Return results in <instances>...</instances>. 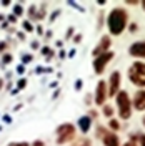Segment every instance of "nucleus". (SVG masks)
Here are the masks:
<instances>
[{"instance_id":"obj_22","label":"nucleus","mask_w":145,"mask_h":146,"mask_svg":"<svg viewBox=\"0 0 145 146\" xmlns=\"http://www.w3.org/2000/svg\"><path fill=\"white\" fill-rule=\"evenodd\" d=\"M34 146H44V143H42V141H35V143H34Z\"/></svg>"},{"instance_id":"obj_15","label":"nucleus","mask_w":145,"mask_h":146,"mask_svg":"<svg viewBox=\"0 0 145 146\" xmlns=\"http://www.w3.org/2000/svg\"><path fill=\"white\" fill-rule=\"evenodd\" d=\"M13 12H15V15H22V13H23V10H22V7H20V5H15Z\"/></svg>"},{"instance_id":"obj_14","label":"nucleus","mask_w":145,"mask_h":146,"mask_svg":"<svg viewBox=\"0 0 145 146\" xmlns=\"http://www.w3.org/2000/svg\"><path fill=\"white\" fill-rule=\"evenodd\" d=\"M110 128H112V129H118V128H120V125H118V121H115V119H112V121H110Z\"/></svg>"},{"instance_id":"obj_3","label":"nucleus","mask_w":145,"mask_h":146,"mask_svg":"<svg viewBox=\"0 0 145 146\" xmlns=\"http://www.w3.org/2000/svg\"><path fill=\"white\" fill-rule=\"evenodd\" d=\"M117 105H118V113L122 118H130V111H132V105H130V98H128L127 91H118L117 95Z\"/></svg>"},{"instance_id":"obj_28","label":"nucleus","mask_w":145,"mask_h":146,"mask_svg":"<svg viewBox=\"0 0 145 146\" xmlns=\"http://www.w3.org/2000/svg\"><path fill=\"white\" fill-rule=\"evenodd\" d=\"M2 18H3V17H2V15H0V22H2Z\"/></svg>"},{"instance_id":"obj_10","label":"nucleus","mask_w":145,"mask_h":146,"mask_svg":"<svg viewBox=\"0 0 145 146\" xmlns=\"http://www.w3.org/2000/svg\"><path fill=\"white\" fill-rule=\"evenodd\" d=\"M134 106L135 110H145V91H138L134 98Z\"/></svg>"},{"instance_id":"obj_18","label":"nucleus","mask_w":145,"mask_h":146,"mask_svg":"<svg viewBox=\"0 0 145 146\" xmlns=\"http://www.w3.org/2000/svg\"><path fill=\"white\" fill-rule=\"evenodd\" d=\"M9 146H28V143H10Z\"/></svg>"},{"instance_id":"obj_27","label":"nucleus","mask_w":145,"mask_h":146,"mask_svg":"<svg viewBox=\"0 0 145 146\" xmlns=\"http://www.w3.org/2000/svg\"><path fill=\"white\" fill-rule=\"evenodd\" d=\"M142 7H144V10H145V2H144V3H142Z\"/></svg>"},{"instance_id":"obj_17","label":"nucleus","mask_w":145,"mask_h":146,"mask_svg":"<svg viewBox=\"0 0 145 146\" xmlns=\"http://www.w3.org/2000/svg\"><path fill=\"white\" fill-rule=\"evenodd\" d=\"M10 60H12V55H5L3 56V63H9Z\"/></svg>"},{"instance_id":"obj_21","label":"nucleus","mask_w":145,"mask_h":146,"mask_svg":"<svg viewBox=\"0 0 145 146\" xmlns=\"http://www.w3.org/2000/svg\"><path fill=\"white\" fill-rule=\"evenodd\" d=\"M23 70H25V68H23V65H20V66L17 68V72H18V73H23Z\"/></svg>"},{"instance_id":"obj_19","label":"nucleus","mask_w":145,"mask_h":146,"mask_svg":"<svg viewBox=\"0 0 145 146\" xmlns=\"http://www.w3.org/2000/svg\"><path fill=\"white\" fill-rule=\"evenodd\" d=\"M25 85H27V82H25V80H23V78H22V80H20V82H18V88H23V86H25Z\"/></svg>"},{"instance_id":"obj_20","label":"nucleus","mask_w":145,"mask_h":146,"mask_svg":"<svg viewBox=\"0 0 145 146\" xmlns=\"http://www.w3.org/2000/svg\"><path fill=\"white\" fill-rule=\"evenodd\" d=\"M42 53H44V55H50V48H47V46H45V48H44V52H42Z\"/></svg>"},{"instance_id":"obj_6","label":"nucleus","mask_w":145,"mask_h":146,"mask_svg":"<svg viewBox=\"0 0 145 146\" xmlns=\"http://www.w3.org/2000/svg\"><path fill=\"white\" fill-rule=\"evenodd\" d=\"M105 98H107V85H105V82H99V85H97L95 103H97V105H103V103H105Z\"/></svg>"},{"instance_id":"obj_30","label":"nucleus","mask_w":145,"mask_h":146,"mask_svg":"<svg viewBox=\"0 0 145 146\" xmlns=\"http://www.w3.org/2000/svg\"><path fill=\"white\" fill-rule=\"evenodd\" d=\"M144 125H145V118H144Z\"/></svg>"},{"instance_id":"obj_24","label":"nucleus","mask_w":145,"mask_h":146,"mask_svg":"<svg viewBox=\"0 0 145 146\" xmlns=\"http://www.w3.org/2000/svg\"><path fill=\"white\" fill-rule=\"evenodd\" d=\"M140 143H142V146H145V136H140Z\"/></svg>"},{"instance_id":"obj_13","label":"nucleus","mask_w":145,"mask_h":146,"mask_svg":"<svg viewBox=\"0 0 145 146\" xmlns=\"http://www.w3.org/2000/svg\"><path fill=\"white\" fill-rule=\"evenodd\" d=\"M103 115H107V116H112V115H113V110H112V106L105 105V108H103Z\"/></svg>"},{"instance_id":"obj_7","label":"nucleus","mask_w":145,"mask_h":146,"mask_svg":"<svg viewBox=\"0 0 145 146\" xmlns=\"http://www.w3.org/2000/svg\"><path fill=\"white\" fill-rule=\"evenodd\" d=\"M109 46H110V38H109V36H103V38L100 40V43H99V45H97L95 48H93V52H92V53L95 55V56H100V55L107 53Z\"/></svg>"},{"instance_id":"obj_2","label":"nucleus","mask_w":145,"mask_h":146,"mask_svg":"<svg viewBox=\"0 0 145 146\" xmlns=\"http://www.w3.org/2000/svg\"><path fill=\"white\" fill-rule=\"evenodd\" d=\"M128 78L137 86H145V63L137 62L128 68Z\"/></svg>"},{"instance_id":"obj_29","label":"nucleus","mask_w":145,"mask_h":146,"mask_svg":"<svg viewBox=\"0 0 145 146\" xmlns=\"http://www.w3.org/2000/svg\"><path fill=\"white\" fill-rule=\"evenodd\" d=\"M0 88H2V82H0Z\"/></svg>"},{"instance_id":"obj_9","label":"nucleus","mask_w":145,"mask_h":146,"mask_svg":"<svg viewBox=\"0 0 145 146\" xmlns=\"http://www.w3.org/2000/svg\"><path fill=\"white\" fill-rule=\"evenodd\" d=\"M130 55L138 56V58H145V42H137L130 46Z\"/></svg>"},{"instance_id":"obj_8","label":"nucleus","mask_w":145,"mask_h":146,"mask_svg":"<svg viewBox=\"0 0 145 146\" xmlns=\"http://www.w3.org/2000/svg\"><path fill=\"white\" fill-rule=\"evenodd\" d=\"M118 86H120V73L113 72L112 76H110V91H109V95H112V96L115 95V96H117Z\"/></svg>"},{"instance_id":"obj_26","label":"nucleus","mask_w":145,"mask_h":146,"mask_svg":"<svg viewBox=\"0 0 145 146\" xmlns=\"http://www.w3.org/2000/svg\"><path fill=\"white\" fill-rule=\"evenodd\" d=\"M124 146H135V143H134V141H130V143H127V145H124Z\"/></svg>"},{"instance_id":"obj_23","label":"nucleus","mask_w":145,"mask_h":146,"mask_svg":"<svg viewBox=\"0 0 145 146\" xmlns=\"http://www.w3.org/2000/svg\"><path fill=\"white\" fill-rule=\"evenodd\" d=\"M30 60H32V56H30V55H28V56H23V62H30Z\"/></svg>"},{"instance_id":"obj_4","label":"nucleus","mask_w":145,"mask_h":146,"mask_svg":"<svg viewBox=\"0 0 145 146\" xmlns=\"http://www.w3.org/2000/svg\"><path fill=\"white\" fill-rule=\"evenodd\" d=\"M73 129H75V128H73V125H70V123L58 126V129H57V133H58L57 143H58V145H64L65 141H68V139L73 136Z\"/></svg>"},{"instance_id":"obj_5","label":"nucleus","mask_w":145,"mask_h":146,"mask_svg":"<svg viewBox=\"0 0 145 146\" xmlns=\"http://www.w3.org/2000/svg\"><path fill=\"white\" fill-rule=\"evenodd\" d=\"M112 58H113V53H112V52H107V53H103V55H100V56H97V58H95V62H93L95 73H99V75H100V73L105 70L107 63H109Z\"/></svg>"},{"instance_id":"obj_11","label":"nucleus","mask_w":145,"mask_h":146,"mask_svg":"<svg viewBox=\"0 0 145 146\" xmlns=\"http://www.w3.org/2000/svg\"><path fill=\"white\" fill-rule=\"evenodd\" d=\"M103 143H105V146H118V138H117V135H113V133L105 135V138H103Z\"/></svg>"},{"instance_id":"obj_16","label":"nucleus","mask_w":145,"mask_h":146,"mask_svg":"<svg viewBox=\"0 0 145 146\" xmlns=\"http://www.w3.org/2000/svg\"><path fill=\"white\" fill-rule=\"evenodd\" d=\"M23 28H25L27 32H32V30H34V28H32V25H30L28 22H23Z\"/></svg>"},{"instance_id":"obj_25","label":"nucleus","mask_w":145,"mask_h":146,"mask_svg":"<svg viewBox=\"0 0 145 146\" xmlns=\"http://www.w3.org/2000/svg\"><path fill=\"white\" fill-rule=\"evenodd\" d=\"M80 146H89V141H85V139H83V141L80 143Z\"/></svg>"},{"instance_id":"obj_12","label":"nucleus","mask_w":145,"mask_h":146,"mask_svg":"<svg viewBox=\"0 0 145 146\" xmlns=\"http://www.w3.org/2000/svg\"><path fill=\"white\" fill-rule=\"evenodd\" d=\"M90 123H92V118H89V116H83V118L79 119V126H80V129L83 131V133H87V131H89Z\"/></svg>"},{"instance_id":"obj_1","label":"nucleus","mask_w":145,"mask_h":146,"mask_svg":"<svg viewBox=\"0 0 145 146\" xmlns=\"http://www.w3.org/2000/svg\"><path fill=\"white\" fill-rule=\"evenodd\" d=\"M109 30L112 35H120L127 25V12L124 9H113L109 15Z\"/></svg>"}]
</instances>
